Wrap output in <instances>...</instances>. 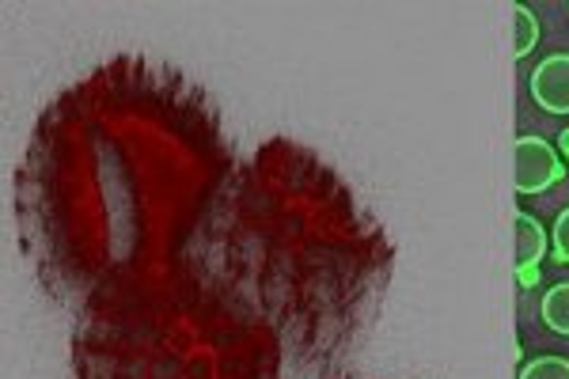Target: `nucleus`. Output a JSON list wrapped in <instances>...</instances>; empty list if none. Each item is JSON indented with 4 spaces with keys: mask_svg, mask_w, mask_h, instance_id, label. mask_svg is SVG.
I'll return each mask as SVG.
<instances>
[{
    "mask_svg": "<svg viewBox=\"0 0 569 379\" xmlns=\"http://www.w3.org/2000/svg\"><path fill=\"white\" fill-rule=\"evenodd\" d=\"M236 182L213 103L168 69L118 61L42 110L16 193L27 255L84 316L209 262Z\"/></svg>",
    "mask_w": 569,
    "mask_h": 379,
    "instance_id": "f257e3e1",
    "label": "nucleus"
},
{
    "mask_svg": "<svg viewBox=\"0 0 569 379\" xmlns=\"http://www.w3.org/2000/svg\"><path fill=\"white\" fill-rule=\"evenodd\" d=\"M284 341L213 266L80 319L72 379H281Z\"/></svg>",
    "mask_w": 569,
    "mask_h": 379,
    "instance_id": "f03ea898",
    "label": "nucleus"
},
{
    "mask_svg": "<svg viewBox=\"0 0 569 379\" xmlns=\"http://www.w3.org/2000/svg\"><path fill=\"white\" fill-rule=\"evenodd\" d=\"M512 156H517V168H512V182H517V193H543L555 182H562L566 174V160L547 137H517L512 144Z\"/></svg>",
    "mask_w": 569,
    "mask_h": 379,
    "instance_id": "7ed1b4c3",
    "label": "nucleus"
},
{
    "mask_svg": "<svg viewBox=\"0 0 569 379\" xmlns=\"http://www.w3.org/2000/svg\"><path fill=\"white\" fill-rule=\"evenodd\" d=\"M528 88H531L536 107H543L547 114L566 118L569 114V53H550V58L539 61Z\"/></svg>",
    "mask_w": 569,
    "mask_h": 379,
    "instance_id": "20e7f679",
    "label": "nucleus"
},
{
    "mask_svg": "<svg viewBox=\"0 0 569 379\" xmlns=\"http://www.w3.org/2000/svg\"><path fill=\"white\" fill-rule=\"evenodd\" d=\"M550 251L547 228L531 217L528 209H517V273H536V266L543 262Z\"/></svg>",
    "mask_w": 569,
    "mask_h": 379,
    "instance_id": "39448f33",
    "label": "nucleus"
},
{
    "mask_svg": "<svg viewBox=\"0 0 569 379\" xmlns=\"http://www.w3.org/2000/svg\"><path fill=\"white\" fill-rule=\"evenodd\" d=\"M539 316H543V322L555 330V335L569 338V281L547 289L543 303H539Z\"/></svg>",
    "mask_w": 569,
    "mask_h": 379,
    "instance_id": "423d86ee",
    "label": "nucleus"
},
{
    "mask_svg": "<svg viewBox=\"0 0 569 379\" xmlns=\"http://www.w3.org/2000/svg\"><path fill=\"white\" fill-rule=\"evenodd\" d=\"M512 20H517V39H512V58L525 61L539 46V16L528 4H512Z\"/></svg>",
    "mask_w": 569,
    "mask_h": 379,
    "instance_id": "0eeeda50",
    "label": "nucleus"
},
{
    "mask_svg": "<svg viewBox=\"0 0 569 379\" xmlns=\"http://www.w3.org/2000/svg\"><path fill=\"white\" fill-rule=\"evenodd\" d=\"M520 379H569L566 357H536L520 368Z\"/></svg>",
    "mask_w": 569,
    "mask_h": 379,
    "instance_id": "6e6552de",
    "label": "nucleus"
},
{
    "mask_svg": "<svg viewBox=\"0 0 569 379\" xmlns=\"http://www.w3.org/2000/svg\"><path fill=\"white\" fill-rule=\"evenodd\" d=\"M550 251H555L558 262L569 266V209L558 212L555 228H550Z\"/></svg>",
    "mask_w": 569,
    "mask_h": 379,
    "instance_id": "1a4fd4ad",
    "label": "nucleus"
}]
</instances>
